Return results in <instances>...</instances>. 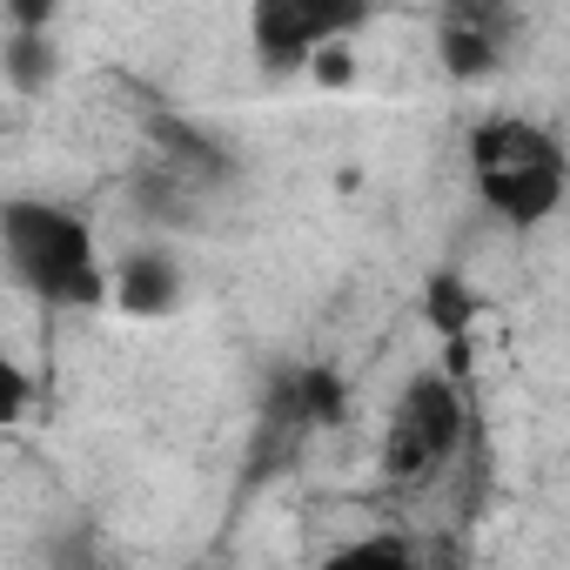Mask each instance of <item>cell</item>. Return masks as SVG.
I'll return each instance as SVG.
<instances>
[{"instance_id": "cell-1", "label": "cell", "mask_w": 570, "mask_h": 570, "mask_svg": "<svg viewBox=\"0 0 570 570\" xmlns=\"http://www.w3.org/2000/svg\"><path fill=\"white\" fill-rule=\"evenodd\" d=\"M0 262L48 309H101L108 268L95 228L48 195H0Z\"/></svg>"}, {"instance_id": "cell-2", "label": "cell", "mask_w": 570, "mask_h": 570, "mask_svg": "<svg viewBox=\"0 0 570 570\" xmlns=\"http://www.w3.org/2000/svg\"><path fill=\"white\" fill-rule=\"evenodd\" d=\"M470 168H476V195L483 208L503 222V228H543L557 208H563V188H570V161H563V141L523 115H503V121H483L470 135Z\"/></svg>"}, {"instance_id": "cell-3", "label": "cell", "mask_w": 570, "mask_h": 570, "mask_svg": "<svg viewBox=\"0 0 570 570\" xmlns=\"http://www.w3.org/2000/svg\"><path fill=\"white\" fill-rule=\"evenodd\" d=\"M470 436L463 416V390L450 370H416L390 410V436H383V476L390 483H430Z\"/></svg>"}, {"instance_id": "cell-4", "label": "cell", "mask_w": 570, "mask_h": 570, "mask_svg": "<svg viewBox=\"0 0 570 570\" xmlns=\"http://www.w3.org/2000/svg\"><path fill=\"white\" fill-rule=\"evenodd\" d=\"M376 14V0H255L248 8V48L262 75H303V61L323 41H356Z\"/></svg>"}, {"instance_id": "cell-5", "label": "cell", "mask_w": 570, "mask_h": 570, "mask_svg": "<svg viewBox=\"0 0 570 570\" xmlns=\"http://www.w3.org/2000/svg\"><path fill=\"white\" fill-rule=\"evenodd\" d=\"M108 303H121L128 316H168L181 303V262L168 248H135L108 275Z\"/></svg>"}, {"instance_id": "cell-6", "label": "cell", "mask_w": 570, "mask_h": 570, "mask_svg": "<svg viewBox=\"0 0 570 570\" xmlns=\"http://www.w3.org/2000/svg\"><path fill=\"white\" fill-rule=\"evenodd\" d=\"M343 410H350V390H343V376L323 370V363H309V370H296V376H282L275 396H268V416L296 423V430H309V436L330 430V423H343Z\"/></svg>"}, {"instance_id": "cell-7", "label": "cell", "mask_w": 570, "mask_h": 570, "mask_svg": "<svg viewBox=\"0 0 570 570\" xmlns=\"http://www.w3.org/2000/svg\"><path fill=\"white\" fill-rule=\"evenodd\" d=\"M0 75H8V88H21V95L55 88V75H61L55 28H8L0 35Z\"/></svg>"}, {"instance_id": "cell-8", "label": "cell", "mask_w": 570, "mask_h": 570, "mask_svg": "<svg viewBox=\"0 0 570 570\" xmlns=\"http://www.w3.org/2000/svg\"><path fill=\"white\" fill-rule=\"evenodd\" d=\"M148 135H155V148H161V155H168L195 188L228 175V155L215 148V135H208V128H195V121H181V115H155V128H148Z\"/></svg>"}, {"instance_id": "cell-9", "label": "cell", "mask_w": 570, "mask_h": 570, "mask_svg": "<svg viewBox=\"0 0 570 570\" xmlns=\"http://www.w3.org/2000/svg\"><path fill=\"white\" fill-rule=\"evenodd\" d=\"M436 61H443V75H450V81H490V75L510 61V48H503V41H490V35H476V28L436 21Z\"/></svg>"}, {"instance_id": "cell-10", "label": "cell", "mask_w": 570, "mask_h": 570, "mask_svg": "<svg viewBox=\"0 0 570 570\" xmlns=\"http://www.w3.org/2000/svg\"><path fill=\"white\" fill-rule=\"evenodd\" d=\"M423 316H430V330H436L443 343H463L470 323H476V289H470L456 268H436V275L423 282Z\"/></svg>"}, {"instance_id": "cell-11", "label": "cell", "mask_w": 570, "mask_h": 570, "mask_svg": "<svg viewBox=\"0 0 570 570\" xmlns=\"http://www.w3.org/2000/svg\"><path fill=\"white\" fill-rule=\"evenodd\" d=\"M436 21H456V28H476V35H490V41H517V8H510V0H443V8H436Z\"/></svg>"}, {"instance_id": "cell-12", "label": "cell", "mask_w": 570, "mask_h": 570, "mask_svg": "<svg viewBox=\"0 0 570 570\" xmlns=\"http://www.w3.org/2000/svg\"><path fill=\"white\" fill-rule=\"evenodd\" d=\"M28 410H35V376L14 363V350H8V343H0V430H14Z\"/></svg>"}, {"instance_id": "cell-13", "label": "cell", "mask_w": 570, "mask_h": 570, "mask_svg": "<svg viewBox=\"0 0 570 570\" xmlns=\"http://www.w3.org/2000/svg\"><path fill=\"white\" fill-rule=\"evenodd\" d=\"M303 75H316L323 88H350V81H356V41H323V48L303 61Z\"/></svg>"}, {"instance_id": "cell-14", "label": "cell", "mask_w": 570, "mask_h": 570, "mask_svg": "<svg viewBox=\"0 0 570 570\" xmlns=\"http://www.w3.org/2000/svg\"><path fill=\"white\" fill-rule=\"evenodd\" d=\"M376 557H383V563H410L416 543H410V537H363V543L343 550V563H376Z\"/></svg>"}, {"instance_id": "cell-15", "label": "cell", "mask_w": 570, "mask_h": 570, "mask_svg": "<svg viewBox=\"0 0 570 570\" xmlns=\"http://www.w3.org/2000/svg\"><path fill=\"white\" fill-rule=\"evenodd\" d=\"M0 14H8V28H55L61 0H0Z\"/></svg>"}]
</instances>
